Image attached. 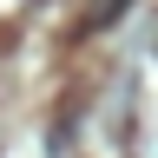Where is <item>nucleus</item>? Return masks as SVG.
Instances as JSON below:
<instances>
[]
</instances>
